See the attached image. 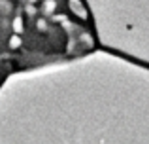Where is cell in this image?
Returning a JSON list of instances; mask_svg holds the SVG:
<instances>
[{"label": "cell", "mask_w": 149, "mask_h": 144, "mask_svg": "<svg viewBox=\"0 0 149 144\" xmlns=\"http://www.w3.org/2000/svg\"><path fill=\"white\" fill-rule=\"evenodd\" d=\"M53 144H76V138L74 140H62V142L58 138V140H53ZM83 144H109V142H106V138H96V140H83ZM113 144H117V142H113Z\"/></svg>", "instance_id": "1"}]
</instances>
